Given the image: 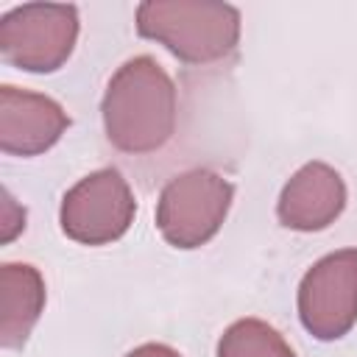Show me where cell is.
I'll use <instances>...</instances> for the list:
<instances>
[{"instance_id": "cell-3", "label": "cell", "mask_w": 357, "mask_h": 357, "mask_svg": "<svg viewBox=\"0 0 357 357\" xmlns=\"http://www.w3.org/2000/svg\"><path fill=\"white\" fill-rule=\"evenodd\" d=\"M234 184L215 170L195 167L173 176L156 204V229L176 248H201L223 226Z\"/></svg>"}, {"instance_id": "cell-2", "label": "cell", "mask_w": 357, "mask_h": 357, "mask_svg": "<svg viewBox=\"0 0 357 357\" xmlns=\"http://www.w3.org/2000/svg\"><path fill=\"white\" fill-rule=\"evenodd\" d=\"M137 33L190 67H206L237 50L240 11L215 0H145L137 6Z\"/></svg>"}, {"instance_id": "cell-9", "label": "cell", "mask_w": 357, "mask_h": 357, "mask_svg": "<svg viewBox=\"0 0 357 357\" xmlns=\"http://www.w3.org/2000/svg\"><path fill=\"white\" fill-rule=\"evenodd\" d=\"M45 310V279L28 262L0 265V343L22 349Z\"/></svg>"}, {"instance_id": "cell-4", "label": "cell", "mask_w": 357, "mask_h": 357, "mask_svg": "<svg viewBox=\"0 0 357 357\" xmlns=\"http://www.w3.org/2000/svg\"><path fill=\"white\" fill-rule=\"evenodd\" d=\"M78 8L67 3H25L0 20V53L25 73H56L73 56Z\"/></svg>"}, {"instance_id": "cell-1", "label": "cell", "mask_w": 357, "mask_h": 357, "mask_svg": "<svg viewBox=\"0 0 357 357\" xmlns=\"http://www.w3.org/2000/svg\"><path fill=\"white\" fill-rule=\"evenodd\" d=\"M106 139L134 156L165 148L176 131L178 98L165 67L151 56H134L109 78L103 100Z\"/></svg>"}, {"instance_id": "cell-11", "label": "cell", "mask_w": 357, "mask_h": 357, "mask_svg": "<svg viewBox=\"0 0 357 357\" xmlns=\"http://www.w3.org/2000/svg\"><path fill=\"white\" fill-rule=\"evenodd\" d=\"M126 357H181V354L165 343H142L134 351H128Z\"/></svg>"}, {"instance_id": "cell-5", "label": "cell", "mask_w": 357, "mask_h": 357, "mask_svg": "<svg viewBox=\"0 0 357 357\" xmlns=\"http://www.w3.org/2000/svg\"><path fill=\"white\" fill-rule=\"evenodd\" d=\"M137 215V201L117 167L84 176L61 198V231L81 245H109L120 240Z\"/></svg>"}, {"instance_id": "cell-7", "label": "cell", "mask_w": 357, "mask_h": 357, "mask_svg": "<svg viewBox=\"0 0 357 357\" xmlns=\"http://www.w3.org/2000/svg\"><path fill=\"white\" fill-rule=\"evenodd\" d=\"M70 128L67 112L47 95L0 86V151L8 156H39Z\"/></svg>"}, {"instance_id": "cell-10", "label": "cell", "mask_w": 357, "mask_h": 357, "mask_svg": "<svg viewBox=\"0 0 357 357\" xmlns=\"http://www.w3.org/2000/svg\"><path fill=\"white\" fill-rule=\"evenodd\" d=\"M218 357H296V351L271 324L240 318L220 335Z\"/></svg>"}, {"instance_id": "cell-8", "label": "cell", "mask_w": 357, "mask_h": 357, "mask_svg": "<svg viewBox=\"0 0 357 357\" xmlns=\"http://www.w3.org/2000/svg\"><path fill=\"white\" fill-rule=\"evenodd\" d=\"M346 209V181L326 162L298 167L276 201V218L293 231H321Z\"/></svg>"}, {"instance_id": "cell-6", "label": "cell", "mask_w": 357, "mask_h": 357, "mask_svg": "<svg viewBox=\"0 0 357 357\" xmlns=\"http://www.w3.org/2000/svg\"><path fill=\"white\" fill-rule=\"evenodd\" d=\"M298 318L318 340H337L357 324V248L332 251L304 273Z\"/></svg>"}]
</instances>
